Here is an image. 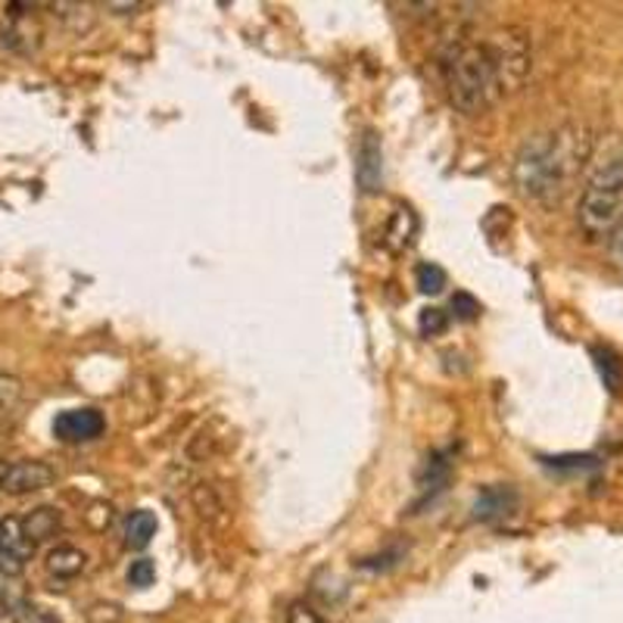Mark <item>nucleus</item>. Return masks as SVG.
Returning <instances> with one entry per match:
<instances>
[{"label": "nucleus", "mask_w": 623, "mask_h": 623, "mask_svg": "<svg viewBox=\"0 0 623 623\" xmlns=\"http://www.w3.org/2000/svg\"><path fill=\"white\" fill-rule=\"evenodd\" d=\"M592 156V134L587 125H558V129L533 134L517 150L514 184L517 190L536 203H558L580 178Z\"/></svg>", "instance_id": "f257e3e1"}, {"label": "nucleus", "mask_w": 623, "mask_h": 623, "mask_svg": "<svg viewBox=\"0 0 623 623\" xmlns=\"http://www.w3.org/2000/svg\"><path fill=\"white\" fill-rule=\"evenodd\" d=\"M440 73L452 107L464 116H477L502 97L483 41L452 37L440 56Z\"/></svg>", "instance_id": "f03ea898"}, {"label": "nucleus", "mask_w": 623, "mask_h": 623, "mask_svg": "<svg viewBox=\"0 0 623 623\" xmlns=\"http://www.w3.org/2000/svg\"><path fill=\"white\" fill-rule=\"evenodd\" d=\"M623 221V147L592 168L577 203V225L587 240H608Z\"/></svg>", "instance_id": "7ed1b4c3"}, {"label": "nucleus", "mask_w": 623, "mask_h": 623, "mask_svg": "<svg viewBox=\"0 0 623 623\" xmlns=\"http://www.w3.org/2000/svg\"><path fill=\"white\" fill-rule=\"evenodd\" d=\"M483 44H487L490 59H493V73L502 97L524 88V81L531 78L533 69L531 35L521 25H505V29L493 32L490 41H483Z\"/></svg>", "instance_id": "20e7f679"}, {"label": "nucleus", "mask_w": 623, "mask_h": 623, "mask_svg": "<svg viewBox=\"0 0 623 623\" xmlns=\"http://www.w3.org/2000/svg\"><path fill=\"white\" fill-rule=\"evenodd\" d=\"M35 543L25 536L22 517H0V577H19L35 558Z\"/></svg>", "instance_id": "39448f33"}, {"label": "nucleus", "mask_w": 623, "mask_h": 623, "mask_svg": "<svg viewBox=\"0 0 623 623\" xmlns=\"http://www.w3.org/2000/svg\"><path fill=\"white\" fill-rule=\"evenodd\" d=\"M107 430V418L100 408H66L54 418V437L63 442H91L103 437Z\"/></svg>", "instance_id": "423d86ee"}, {"label": "nucleus", "mask_w": 623, "mask_h": 623, "mask_svg": "<svg viewBox=\"0 0 623 623\" xmlns=\"http://www.w3.org/2000/svg\"><path fill=\"white\" fill-rule=\"evenodd\" d=\"M56 483V471L47 464V461L37 459H25V461H13L10 471H7V480H3V493L7 495H32L54 487Z\"/></svg>", "instance_id": "0eeeda50"}, {"label": "nucleus", "mask_w": 623, "mask_h": 623, "mask_svg": "<svg viewBox=\"0 0 623 623\" xmlns=\"http://www.w3.org/2000/svg\"><path fill=\"white\" fill-rule=\"evenodd\" d=\"M356 182L365 194H378L384 187V147L374 131H365L356 150Z\"/></svg>", "instance_id": "6e6552de"}, {"label": "nucleus", "mask_w": 623, "mask_h": 623, "mask_svg": "<svg viewBox=\"0 0 623 623\" xmlns=\"http://www.w3.org/2000/svg\"><path fill=\"white\" fill-rule=\"evenodd\" d=\"M517 509V493L512 487H487L483 493L477 495L474 517L477 521H495L505 517Z\"/></svg>", "instance_id": "1a4fd4ad"}, {"label": "nucleus", "mask_w": 623, "mask_h": 623, "mask_svg": "<svg viewBox=\"0 0 623 623\" xmlns=\"http://www.w3.org/2000/svg\"><path fill=\"white\" fill-rule=\"evenodd\" d=\"M44 568L56 580H75L81 570L88 568V555L81 549H75V546H56V549L47 551Z\"/></svg>", "instance_id": "9d476101"}, {"label": "nucleus", "mask_w": 623, "mask_h": 623, "mask_svg": "<svg viewBox=\"0 0 623 623\" xmlns=\"http://www.w3.org/2000/svg\"><path fill=\"white\" fill-rule=\"evenodd\" d=\"M22 527H25V536L37 546V543L54 539L56 533L63 531V517L51 505H37V509H32V512L22 517Z\"/></svg>", "instance_id": "9b49d317"}, {"label": "nucleus", "mask_w": 623, "mask_h": 623, "mask_svg": "<svg viewBox=\"0 0 623 623\" xmlns=\"http://www.w3.org/2000/svg\"><path fill=\"white\" fill-rule=\"evenodd\" d=\"M418 234V216L408 209V206H400L396 212H393V219L386 225V247L393 250V253H403L412 247V240Z\"/></svg>", "instance_id": "f8f14e48"}, {"label": "nucleus", "mask_w": 623, "mask_h": 623, "mask_svg": "<svg viewBox=\"0 0 623 623\" xmlns=\"http://www.w3.org/2000/svg\"><path fill=\"white\" fill-rule=\"evenodd\" d=\"M156 514L147 512V509H138L125 517V546L129 549H147L156 536Z\"/></svg>", "instance_id": "ddd939ff"}, {"label": "nucleus", "mask_w": 623, "mask_h": 623, "mask_svg": "<svg viewBox=\"0 0 623 623\" xmlns=\"http://www.w3.org/2000/svg\"><path fill=\"white\" fill-rule=\"evenodd\" d=\"M592 359H595V368H599V374H602V381L611 393H617L623 386V362L617 352H611V349H602L595 347L592 349Z\"/></svg>", "instance_id": "4468645a"}, {"label": "nucleus", "mask_w": 623, "mask_h": 623, "mask_svg": "<svg viewBox=\"0 0 623 623\" xmlns=\"http://www.w3.org/2000/svg\"><path fill=\"white\" fill-rule=\"evenodd\" d=\"M415 284H418V291L427 296H437L446 291V284H449V277L442 272L437 262H422L418 269H415Z\"/></svg>", "instance_id": "2eb2a0df"}, {"label": "nucleus", "mask_w": 623, "mask_h": 623, "mask_svg": "<svg viewBox=\"0 0 623 623\" xmlns=\"http://www.w3.org/2000/svg\"><path fill=\"white\" fill-rule=\"evenodd\" d=\"M190 499H194L197 512H200L203 517H209V521H216V517L225 512V499H221L219 490H216L212 483H197Z\"/></svg>", "instance_id": "dca6fc26"}, {"label": "nucleus", "mask_w": 623, "mask_h": 623, "mask_svg": "<svg viewBox=\"0 0 623 623\" xmlns=\"http://www.w3.org/2000/svg\"><path fill=\"white\" fill-rule=\"evenodd\" d=\"M216 434L209 430V427H200L194 437H190V442H187V459L190 461H206L212 452H216Z\"/></svg>", "instance_id": "f3484780"}, {"label": "nucleus", "mask_w": 623, "mask_h": 623, "mask_svg": "<svg viewBox=\"0 0 623 623\" xmlns=\"http://www.w3.org/2000/svg\"><path fill=\"white\" fill-rule=\"evenodd\" d=\"M85 621L88 623H122L125 621V611L119 602H94L85 611Z\"/></svg>", "instance_id": "a211bd4d"}, {"label": "nucleus", "mask_w": 623, "mask_h": 623, "mask_svg": "<svg viewBox=\"0 0 623 623\" xmlns=\"http://www.w3.org/2000/svg\"><path fill=\"white\" fill-rule=\"evenodd\" d=\"M153 580H156V565H153L150 558H138V561H131L129 587L147 589V587H153Z\"/></svg>", "instance_id": "6ab92c4d"}, {"label": "nucleus", "mask_w": 623, "mask_h": 623, "mask_svg": "<svg viewBox=\"0 0 623 623\" xmlns=\"http://www.w3.org/2000/svg\"><path fill=\"white\" fill-rule=\"evenodd\" d=\"M449 328V318L442 309H424L422 318H418V330L424 337H440L442 330Z\"/></svg>", "instance_id": "aec40b11"}, {"label": "nucleus", "mask_w": 623, "mask_h": 623, "mask_svg": "<svg viewBox=\"0 0 623 623\" xmlns=\"http://www.w3.org/2000/svg\"><path fill=\"white\" fill-rule=\"evenodd\" d=\"M22 400V381L17 374H0V408H13Z\"/></svg>", "instance_id": "412c9836"}, {"label": "nucleus", "mask_w": 623, "mask_h": 623, "mask_svg": "<svg viewBox=\"0 0 623 623\" xmlns=\"http://www.w3.org/2000/svg\"><path fill=\"white\" fill-rule=\"evenodd\" d=\"M452 312H456L459 321H474L480 315V303L471 294H456L452 296Z\"/></svg>", "instance_id": "4be33fe9"}, {"label": "nucleus", "mask_w": 623, "mask_h": 623, "mask_svg": "<svg viewBox=\"0 0 623 623\" xmlns=\"http://www.w3.org/2000/svg\"><path fill=\"white\" fill-rule=\"evenodd\" d=\"M17 621L19 623H59L54 611H47V608H37V605H25L17 611Z\"/></svg>", "instance_id": "5701e85b"}, {"label": "nucleus", "mask_w": 623, "mask_h": 623, "mask_svg": "<svg viewBox=\"0 0 623 623\" xmlns=\"http://www.w3.org/2000/svg\"><path fill=\"white\" fill-rule=\"evenodd\" d=\"M287 623H325V617L306 602H294L287 608Z\"/></svg>", "instance_id": "b1692460"}, {"label": "nucleus", "mask_w": 623, "mask_h": 623, "mask_svg": "<svg viewBox=\"0 0 623 623\" xmlns=\"http://www.w3.org/2000/svg\"><path fill=\"white\" fill-rule=\"evenodd\" d=\"M88 517V524H91L94 531H103V527H110L112 521V509L107 505V502H94L91 512L85 514Z\"/></svg>", "instance_id": "393cba45"}, {"label": "nucleus", "mask_w": 623, "mask_h": 623, "mask_svg": "<svg viewBox=\"0 0 623 623\" xmlns=\"http://www.w3.org/2000/svg\"><path fill=\"white\" fill-rule=\"evenodd\" d=\"M608 259H611V265L623 272V221L621 228L608 238Z\"/></svg>", "instance_id": "a878e982"}, {"label": "nucleus", "mask_w": 623, "mask_h": 623, "mask_svg": "<svg viewBox=\"0 0 623 623\" xmlns=\"http://www.w3.org/2000/svg\"><path fill=\"white\" fill-rule=\"evenodd\" d=\"M144 3H107V10H122V13H134V10H141Z\"/></svg>", "instance_id": "bb28decb"}, {"label": "nucleus", "mask_w": 623, "mask_h": 623, "mask_svg": "<svg viewBox=\"0 0 623 623\" xmlns=\"http://www.w3.org/2000/svg\"><path fill=\"white\" fill-rule=\"evenodd\" d=\"M7 471H10V464L0 459V490H3V480H7Z\"/></svg>", "instance_id": "cd10ccee"}, {"label": "nucleus", "mask_w": 623, "mask_h": 623, "mask_svg": "<svg viewBox=\"0 0 623 623\" xmlns=\"http://www.w3.org/2000/svg\"><path fill=\"white\" fill-rule=\"evenodd\" d=\"M0 608H7V605H3V602H0Z\"/></svg>", "instance_id": "c85d7f7f"}, {"label": "nucleus", "mask_w": 623, "mask_h": 623, "mask_svg": "<svg viewBox=\"0 0 623 623\" xmlns=\"http://www.w3.org/2000/svg\"><path fill=\"white\" fill-rule=\"evenodd\" d=\"M17 623H19V621H17Z\"/></svg>", "instance_id": "c756f323"}]
</instances>
